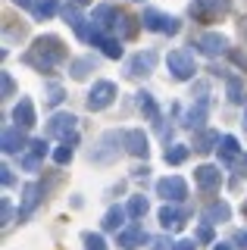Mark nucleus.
<instances>
[{"label":"nucleus","instance_id":"9","mask_svg":"<svg viewBox=\"0 0 247 250\" xmlns=\"http://www.w3.org/2000/svg\"><path fill=\"white\" fill-rule=\"evenodd\" d=\"M144 241H147V231L141 229L138 222H132L125 231H119V247L122 250H135V247H144Z\"/></svg>","mask_w":247,"mask_h":250},{"label":"nucleus","instance_id":"43","mask_svg":"<svg viewBox=\"0 0 247 250\" xmlns=\"http://www.w3.org/2000/svg\"><path fill=\"white\" fill-rule=\"evenodd\" d=\"M91 0H72V6H88Z\"/></svg>","mask_w":247,"mask_h":250},{"label":"nucleus","instance_id":"32","mask_svg":"<svg viewBox=\"0 0 247 250\" xmlns=\"http://www.w3.org/2000/svg\"><path fill=\"white\" fill-rule=\"evenodd\" d=\"M84 250H106V244H103V238L100 234H94V231H84Z\"/></svg>","mask_w":247,"mask_h":250},{"label":"nucleus","instance_id":"6","mask_svg":"<svg viewBox=\"0 0 247 250\" xmlns=\"http://www.w3.org/2000/svg\"><path fill=\"white\" fill-rule=\"evenodd\" d=\"M157 194L166 200H185L188 197V185H185V178L179 175H169V178H160L157 182Z\"/></svg>","mask_w":247,"mask_h":250},{"label":"nucleus","instance_id":"46","mask_svg":"<svg viewBox=\"0 0 247 250\" xmlns=\"http://www.w3.org/2000/svg\"><path fill=\"white\" fill-rule=\"evenodd\" d=\"M244 216H247V200H244Z\"/></svg>","mask_w":247,"mask_h":250},{"label":"nucleus","instance_id":"38","mask_svg":"<svg viewBox=\"0 0 247 250\" xmlns=\"http://www.w3.org/2000/svg\"><path fill=\"white\" fill-rule=\"evenodd\" d=\"M3 185H13V169L3 166Z\"/></svg>","mask_w":247,"mask_h":250},{"label":"nucleus","instance_id":"26","mask_svg":"<svg viewBox=\"0 0 247 250\" xmlns=\"http://www.w3.org/2000/svg\"><path fill=\"white\" fill-rule=\"evenodd\" d=\"M188 147H185V144H175V147H166V163H169V166H179V163H185V160H188Z\"/></svg>","mask_w":247,"mask_h":250},{"label":"nucleus","instance_id":"31","mask_svg":"<svg viewBox=\"0 0 247 250\" xmlns=\"http://www.w3.org/2000/svg\"><path fill=\"white\" fill-rule=\"evenodd\" d=\"M144 213H147V200H144V197H132V200H128V216H132V219H141Z\"/></svg>","mask_w":247,"mask_h":250},{"label":"nucleus","instance_id":"12","mask_svg":"<svg viewBox=\"0 0 247 250\" xmlns=\"http://www.w3.org/2000/svg\"><path fill=\"white\" fill-rule=\"evenodd\" d=\"M206 113H210V97H197V104L185 116V125H188V128H200L204 119H206Z\"/></svg>","mask_w":247,"mask_h":250},{"label":"nucleus","instance_id":"30","mask_svg":"<svg viewBox=\"0 0 247 250\" xmlns=\"http://www.w3.org/2000/svg\"><path fill=\"white\" fill-rule=\"evenodd\" d=\"M91 69H94V57H82V60L72 62V75H75V78H84Z\"/></svg>","mask_w":247,"mask_h":250},{"label":"nucleus","instance_id":"27","mask_svg":"<svg viewBox=\"0 0 247 250\" xmlns=\"http://www.w3.org/2000/svg\"><path fill=\"white\" fill-rule=\"evenodd\" d=\"M122 219H125V209H119V207H113L110 213L103 216V229L106 231H119V225H122Z\"/></svg>","mask_w":247,"mask_h":250},{"label":"nucleus","instance_id":"35","mask_svg":"<svg viewBox=\"0 0 247 250\" xmlns=\"http://www.w3.org/2000/svg\"><path fill=\"white\" fill-rule=\"evenodd\" d=\"M197 241H204V244L213 241V229H210V225H200V229H197Z\"/></svg>","mask_w":247,"mask_h":250},{"label":"nucleus","instance_id":"22","mask_svg":"<svg viewBox=\"0 0 247 250\" xmlns=\"http://www.w3.org/2000/svg\"><path fill=\"white\" fill-rule=\"evenodd\" d=\"M228 213H231L228 203H210V207L204 209V219H206V222H226Z\"/></svg>","mask_w":247,"mask_h":250},{"label":"nucleus","instance_id":"14","mask_svg":"<svg viewBox=\"0 0 247 250\" xmlns=\"http://www.w3.org/2000/svg\"><path fill=\"white\" fill-rule=\"evenodd\" d=\"M91 44H97L110 60H119V57H122V44L116 41V38H106L103 31H94V35H91Z\"/></svg>","mask_w":247,"mask_h":250},{"label":"nucleus","instance_id":"7","mask_svg":"<svg viewBox=\"0 0 247 250\" xmlns=\"http://www.w3.org/2000/svg\"><path fill=\"white\" fill-rule=\"evenodd\" d=\"M194 47L200 53H204V57H219V53H228V41L222 35H216V31H210V35H200L197 41H194Z\"/></svg>","mask_w":247,"mask_h":250},{"label":"nucleus","instance_id":"21","mask_svg":"<svg viewBox=\"0 0 247 250\" xmlns=\"http://www.w3.org/2000/svg\"><path fill=\"white\" fill-rule=\"evenodd\" d=\"M182 219H185V213H179L175 207H163L160 209V222H163V229H182Z\"/></svg>","mask_w":247,"mask_h":250},{"label":"nucleus","instance_id":"18","mask_svg":"<svg viewBox=\"0 0 247 250\" xmlns=\"http://www.w3.org/2000/svg\"><path fill=\"white\" fill-rule=\"evenodd\" d=\"M63 16H66V22H69V25L75 28V35H79V38H84V41H91V35H94V31H88V25H84V19H82L79 13H75V6H66V10H63Z\"/></svg>","mask_w":247,"mask_h":250},{"label":"nucleus","instance_id":"5","mask_svg":"<svg viewBox=\"0 0 247 250\" xmlns=\"http://www.w3.org/2000/svg\"><path fill=\"white\" fill-rule=\"evenodd\" d=\"M113 97H116V84L113 82H97L88 94V109H106L113 104Z\"/></svg>","mask_w":247,"mask_h":250},{"label":"nucleus","instance_id":"17","mask_svg":"<svg viewBox=\"0 0 247 250\" xmlns=\"http://www.w3.org/2000/svg\"><path fill=\"white\" fill-rule=\"evenodd\" d=\"M13 119H16L22 128H32V125H35V106H32V100L22 97L19 104H16V109H13Z\"/></svg>","mask_w":247,"mask_h":250},{"label":"nucleus","instance_id":"10","mask_svg":"<svg viewBox=\"0 0 247 250\" xmlns=\"http://www.w3.org/2000/svg\"><path fill=\"white\" fill-rule=\"evenodd\" d=\"M194 182L204 188V191H216V188L222 185V175H219L216 166H200V169H194Z\"/></svg>","mask_w":247,"mask_h":250},{"label":"nucleus","instance_id":"25","mask_svg":"<svg viewBox=\"0 0 247 250\" xmlns=\"http://www.w3.org/2000/svg\"><path fill=\"white\" fill-rule=\"evenodd\" d=\"M75 141H79V138H75V135H72V138H66V141H63V144H60V147H57V150H53V160H57V163H60V166H66V163H69V160H72V147H75Z\"/></svg>","mask_w":247,"mask_h":250},{"label":"nucleus","instance_id":"24","mask_svg":"<svg viewBox=\"0 0 247 250\" xmlns=\"http://www.w3.org/2000/svg\"><path fill=\"white\" fill-rule=\"evenodd\" d=\"M213 144H219V135H216V131H200V135H194V150L206 153V150H213Z\"/></svg>","mask_w":247,"mask_h":250},{"label":"nucleus","instance_id":"16","mask_svg":"<svg viewBox=\"0 0 247 250\" xmlns=\"http://www.w3.org/2000/svg\"><path fill=\"white\" fill-rule=\"evenodd\" d=\"M153 66H157V53H153V50L138 53V57L132 60V66H128V75H147Z\"/></svg>","mask_w":247,"mask_h":250},{"label":"nucleus","instance_id":"4","mask_svg":"<svg viewBox=\"0 0 247 250\" xmlns=\"http://www.w3.org/2000/svg\"><path fill=\"white\" fill-rule=\"evenodd\" d=\"M141 22H144V28H147V31H163V35H175V31L182 28L179 19H172V16H163V13H157V10H144Z\"/></svg>","mask_w":247,"mask_h":250},{"label":"nucleus","instance_id":"3","mask_svg":"<svg viewBox=\"0 0 247 250\" xmlns=\"http://www.w3.org/2000/svg\"><path fill=\"white\" fill-rule=\"evenodd\" d=\"M166 66H169V72H172V78H179V82H188V78L197 72L194 60H191L185 50H172L166 57Z\"/></svg>","mask_w":247,"mask_h":250},{"label":"nucleus","instance_id":"1","mask_svg":"<svg viewBox=\"0 0 247 250\" xmlns=\"http://www.w3.org/2000/svg\"><path fill=\"white\" fill-rule=\"evenodd\" d=\"M66 60V47L60 38H53V35H44V38H38V41L32 44V50L28 53H22V62H28V66H35L38 72H50L57 62H63Z\"/></svg>","mask_w":247,"mask_h":250},{"label":"nucleus","instance_id":"13","mask_svg":"<svg viewBox=\"0 0 247 250\" xmlns=\"http://www.w3.org/2000/svg\"><path fill=\"white\" fill-rule=\"evenodd\" d=\"M22 194H25V200H22V207H19V219H28V216H32V209L38 207V200H41L44 188L38 185V182H32V185H28Z\"/></svg>","mask_w":247,"mask_h":250},{"label":"nucleus","instance_id":"8","mask_svg":"<svg viewBox=\"0 0 247 250\" xmlns=\"http://www.w3.org/2000/svg\"><path fill=\"white\" fill-rule=\"evenodd\" d=\"M72 128H75V116L72 113H60V116H53L50 125H47V135L50 138H72Z\"/></svg>","mask_w":247,"mask_h":250},{"label":"nucleus","instance_id":"2","mask_svg":"<svg viewBox=\"0 0 247 250\" xmlns=\"http://www.w3.org/2000/svg\"><path fill=\"white\" fill-rule=\"evenodd\" d=\"M228 13V0H194L191 3V16L197 22H216Z\"/></svg>","mask_w":247,"mask_h":250},{"label":"nucleus","instance_id":"41","mask_svg":"<svg viewBox=\"0 0 247 250\" xmlns=\"http://www.w3.org/2000/svg\"><path fill=\"white\" fill-rule=\"evenodd\" d=\"M238 28H241V38H244V44H247V16L241 19V25H238Z\"/></svg>","mask_w":247,"mask_h":250},{"label":"nucleus","instance_id":"23","mask_svg":"<svg viewBox=\"0 0 247 250\" xmlns=\"http://www.w3.org/2000/svg\"><path fill=\"white\" fill-rule=\"evenodd\" d=\"M228 100L231 104H244V78L228 75Z\"/></svg>","mask_w":247,"mask_h":250},{"label":"nucleus","instance_id":"44","mask_svg":"<svg viewBox=\"0 0 247 250\" xmlns=\"http://www.w3.org/2000/svg\"><path fill=\"white\" fill-rule=\"evenodd\" d=\"M213 250H235V247H228V244H216Z\"/></svg>","mask_w":247,"mask_h":250},{"label":"nucleus","instance_id":"28","mask_svg":"<svg viewBox=\"0 0 247 250\" xmlns=\"http://www.w3.org/2000/svg\"><path fill=\"white\" fill-rule=\"evenodd\" d=\"M138 109H141V113L147 116V119H157V104H153V97H150L147 91L138 94Z\"/></svg>","mask_w":247,"mask_h":250},{"label":"nucleus","instance_id":"40","mask_svg":"<svg viewBox=\"0 0 247 250\" xmlns=\"http://www.w3.org/2000/svg\"><path fill=\"white\" fill-rule=\"evenodd\" d=\"M10 216H13V209H10V200H3V222H10Z\"/></svg>","mask_w":247,"mask_h":250},{"label":"nucleus","instance_id":"34","mask_svg":"<svg viewBox=\"0 0 247 250\" xmlns=\"http://www.w3.org/2000/svg\"><path fill=\"white\" fill-rule=\"evenodd\" d=\"M228 57H231V62H235V66H241L244 72H247V57H244L241 50H228Z\"/></svg>","mask_w":247,"mask_h":250},{"label":"nucleus","instance_id":"39","mask_svg":"<svg viewBox=\"0 0 247 250\" xmlns=\"http://www.w3.org/2000/svg\"><path fill=\"white\" fill-rule=\"evenodd\" d=\"M235 244H241V247H247V231H238V234H235Z\"/></svg>","mask_w":247,"mask_h":250},{"label":"nucleus","instance_id":"20","mask_svg":"<svg viewBox=\"0 0 247 250\" xmlns=\"http://www.w3.org/2000/svg\"><path fill=\"white\" fill-rule=\"evenodd\" d=\"M219 156H222V163H238V160H241V147H238V141L235 138H231V135H226V138H222L219 141Z\"/></svg>","mask_w":247,"mask_h":250},{"label":"nucleus","instance_id":"36","mask_svg":"<svg viewBox=\"0 0 247 250\" xmlns=\"http://www.w3.org/2000/svg\"><path fill=\"white\" fill-rule=\"evenodd\" d=\"M10 94H13V78L3 75V97H10Z\"/></svg>","mask_w":247,"mask_h":250},{"label":"nucleus","instance_id":"37","mask_svg":"<svg viewBox=\"0 0 247 250\" xmlns=\"http://www.w3.org/2000/svg\"><path fill=\"white\" fill-rule=\"evenodd\" d=\"M175 250H197L194 241H182V244H175Z\"/></svg>","mask_w":247,"mask_h":250},{"label":"nucleus","instance_id":"19","mask_svg":"<svg viewBox=\"0 0 247 250\" xmlns=\"http://www.w3.org/2000/svg\"><path fill=\"white\" fill-rule=\"evenodd\" d=\"M22 147H25V135L19 131V125L16 128H6L3 131V153H16Z\"/></svg>","mask_w":247,"mask_h":250},{"label":"nucleus","instance_id":"29","mask_svg":"<svg viewBox=\"0 0 247 250\" xmlns=\"http://www.w3.org/2000/svg\"><path fill=\"white\" fill-rule=\"evenodd\" d=\"M32 13L38 16V19H47V16L57 13V0H35V3H32Z\"/></svg>","mask_w":247,"mask_h":250},{"label":"nucleus","instance_id":"42","mask_svg":"<svg viewBox=\"0 0 247 250\" xmlns=\"http://www.w3.org/2000/svg\"><path fill=\"white\" fill-rule=\"evenodd\" d=\"M238 169H241V175H247V156H241V160H238Z\"/></svg>","mask_w":247,"mask_h":250},{"label":"nucleus","instance_id":"33","mask_svg":"<svg viewBox=\"0 0 247 250\" xmlns=\"http://www.w3.org/2000/svg\"><path fill=\"white\" fill-rule=\"evenodd\" d=\"M44 97H47V104H50V106L63 104V88H60V84H50V88H47V94H44Z\"/></svg>","mask_w":247,"mask_h":250},{"label":"nucleus","instance_id":"45","mask_svg":"<svg viewBox=\"0 0 247 250\" xmlns=\"http://www.w3.org/2000/svg\"><path fill=\"white\" fill-rule=\"evenodd\" d=\"M244 131H247V109H244Z\"/></svg>","mask_w":247,"mask_h":250},{"label":"nucleus","instance_id":"11","mask_svg":"<svg viewBox=\"0 0 247 250\" xmlns=\"http://www.w3.org/2000/svg\"><path fill=\"white\" fill-rule=\"evenodd\" d=\"M28 147H32V150L22 156V169H25V172H35V169H38V163L47 156V141H44V138H41V141H32Z\"/></svg>","mask_w":247,"mask_h":250},{"label":"nucleus","instance_id":"15","mask_svg":"<svg viewBox=\"0 0 247 250\" xmlns=\"http://www.w3.org/2000/svg\"><path fill=\"white\" fill-rule=\"evenodd\" d=\"M125 147H128V153H135V156H147V135L144 131H138V128H132V131H125Z\"/></svg>","mask_w":247,"mask_h":250}]
</instances>
